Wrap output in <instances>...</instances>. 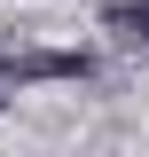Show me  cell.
Segmentation results:
<instances>
[{"instance_id": "cell-1", "label": "cell", "mask_w": 149, "mask_h": 157, "mask_svg": "<svg viewBox=\"0 0 149 157\" xmlns=\"http://www.w3.org/2000/svg\"><path fill=\"white\" fill-rule=\"evenodd\" d=\"M94 55H78V47H8L0 55V86L16 78V86H32V78H86Z\"/></svg>"}, {"instance_id": "cell-2", "label": "cell", "mask_w": 149, "mask_h": 157, "mask_svg": "<svg viewBox=\"0 0 149 157\" xmlns=\"http://www.w3.org/2000/svg\"><path fill=\"white\" fill-rule=\"evenodd\" d=\"M102 24H110L118 39H149V0H110V8H102Z\"/></svg>"}]
</instances>
